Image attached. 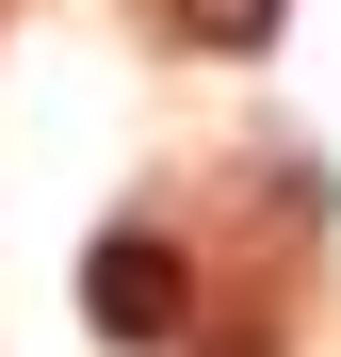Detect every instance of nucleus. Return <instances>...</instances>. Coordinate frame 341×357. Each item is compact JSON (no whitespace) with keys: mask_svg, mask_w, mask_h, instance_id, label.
<instances>
[{"mask_svg":"<svg viewBox=\"0 0 341 357\" xmlns=\"http://www.w3.org/2000/svg\"><path fill=\"white\" fill-rule=\"evenodd\" d=\"M82 325L98 341H179L195 325V260L162 244V227H114V244L82 260Z\"/></svg>","mask_w":341,"mask_h":357,"instance_id":"nucleus-1","label":"nucleus"},{"mask_svg":"<svg viewBox=\"0 0 341 357\" xmlns=\"http://www.w3.org/2000/svg\"><path fill=\"white\" fill-rule=\"evenodd\" d=\"M162 33L179 49H276V17H293V0H146Z\"/></svg>","mask_w":341,"mask_h":357,"instance_id":"nucleus-2","label":"nucleus"}]
</instances>
